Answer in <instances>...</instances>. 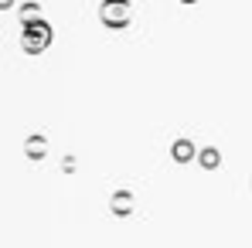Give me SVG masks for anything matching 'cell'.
I'll return each instance as SVG.
<instances>
[{"label": "cell", "mask_w": 252, "mask_h": 248, "mask_svg": "<svg viewBox=\"0 0 252 248\" xmlns=\"http://www.w3.org/2000/svg\"><path fill=\"white\" fill-rule=\"evenodd\" d=\"M55 41V28L48 24V21H28V24H21V48H24V55H31V58H38L44 55L48 48Z\"/></svg>", "instance_id": "cell-1"}, {"label": "cell", "mask_w": 252, "mask_h": 248, "mask_svg": "<svg viewBox=\"0 0 252 248\" xmlns=\"http://www.w3.org/2000/svg\"><path fill=\"white\" fill-rule=\"evenodd\" d=\"M133 21V3L129 0H102L99 3V24L109 31H126Z\"/></svg>", "instance_id": "cell-2"}, {"label": "cell", "mask_w": 252, "mask_h": 248, "mask_svg": "<svg viewBox=\"0 0 252 248\" xmlns=\"http://www.w3.org/2000/svg\"><path fill=\"white\" fill-rule=\"evenodd\" d=\"M44 14H41V3L38 0H24L21 7H17V21L21 24H28V21H41Z\"/></svg>", "instance_id": "cell-3"}, {"label": "cell", "mask_w": 252, "mask_h": 248, "mask_svg": "<svg viewBox=\"0 0 252 248\" xmlns=\"http://www.w3.org/2000/svg\"><path fill=\"white\" fill-rule=\"evenodd\" d=\"M191 153H194V146L188 139H177L174 143V160H191Z\"/></svg>", "instance_id": "cell-4"}, {"label": "cell", "mask_w": 252, "mask_h": 248, "mask_svg": "<svg viewBox=\"0 0 252 248\" xmlns=\"http://www.w3.org/2000/svg\"><path fill=\"white\" fill-rule=\"evenodd\" d=\"M201 164L205 166H218V150H205V153H201Z\"/></svg>", "instance_id": "cell-5"}, {"label": "cell", "mask_w": 252, "mask_h": 248, "mask_svg": "<svg viewBox=\"0 0 252 248\" xmlns=\"http://www.w3.org/2000/svg\"><path fill=\"white\" fill-rule=\"evenodd\" d=\"M28 150H31V153H41V150H44V139H41V136H31Z\"/></svg>", "instance_id": "cell-6"}, {"label": "cell", "mask_w": 252, "mask_h": 248, "mask_svg": "<svg viewBox=\"0 0 252 248\" xmlns=\"http://www.w3.org/2000/svg\"><path fill=\"white\" fill-rule=\"evenodd\" d=\"M14 7V0H0V10H10Z\"/></svg>", "instance_id": "cell-7"}, {"label": "cell", "mask_w": 252, "mask_h": 248, "mask_svg": "<svg viewBox=\"0 0 252 248\" xmlns=\"http://www.w3.org/2000/svg\"><path fill=\"white\" fill-rule=\"evenodd\" d=\"M177 3H188V7H191V3H198V0H177Z\"/></svg>", "instance_id": "cell-8"}]
</instances>
